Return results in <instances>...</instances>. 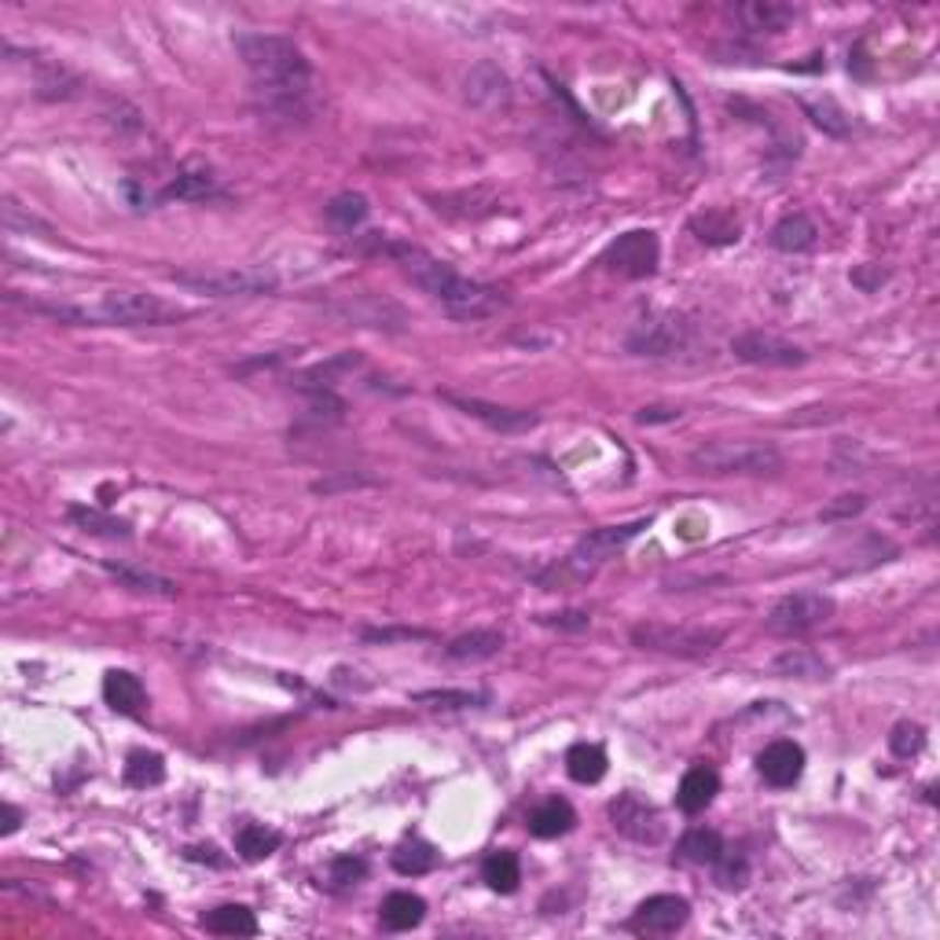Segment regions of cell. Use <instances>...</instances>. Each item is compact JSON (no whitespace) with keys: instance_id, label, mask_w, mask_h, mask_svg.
<instances>
[{"instance_id":"cell-38","label":"cell","mask_w":940,"mask_h":940,"mask_svg":"<svg viewBox=\"0 0 940 940\" xmlns=\"http://www.w3.org/2000/svg\"><path fill=\"white\" fill-rule=\"evenodd\" d=\"M412 702L415 706H434V709H470V706H485L489 695H474V691H415Z\"/></svg>"},{"instance_id":"cell-35","label":"cell","mask_w":940,"mask_h":940,"mask_svg":"<svg viewBox=\"0 0 940 940\" xmlns=\"http://www.w3.org/2000/svg\"><path fill=\"white\" fill-rule=\"evenodd\" d=\"M165 779V760L159 754H148V749H137L125 760V782L133 790H148V787H159Z\"/></svg>"},{"instance_id":"cell-17","label":"cell","mask_w":940,"mask_h":940,"mask_svg":"<svg viewBox=\"0 0 940 940\" xmlns=\"http://www.w3.org/2000/svg\"><path fill=\"white\" fill-rule=\"evenodd\" d=\"M103 702L122 717H140L144 706H148V691H144L140 676L125 673V668H111L103 676Z\"/></svg>"},{"instance_id":"cell-21","label":"cell","mask_w":940,"mask_h":940,"mask_svg":"<svg viewBox=\"0 0 940 940\" xmlns=\"http://www.w3.org/2000/svg\"><path fill=\"white\" fill-rule=\"evenodd\" d=\"M500 651H504V632H496V629L463 632V635H456V640H448L445 646V654L452 657V662H489V657H496Z\"/></svg>"},{"instance_id":"cell-22","label":"cell","mask_w":940,"mask_h":940,"mask_svg":"<svg viewBox=\"0 0 940 940\" xmlns=\"http://www.w3.org/2000/svg\"><path fill=\"white\" fill-rule=\"evenodd\" d=\"M165 198H184V203H198V198L217 195V176L206 162H184L176 170V181L162 192Z\"/></svg>"},{"instance_id":"cell-7","label":"cell","mask_w":940,"mask_h":940,"mask_svg":"<svg viewBox=\"0 0 940 940\" xmlns=\"http://www.w3.org/2000/svg\"><path fill=\"white\" fill-rule=\"evenodd\" d=\"M632 643L640 651L654 654H673V657H706L724 643L720 629H702V624H662V621H643L632 629Z\"/></svg>"},{"instance_id":"cell-29","label":"cell","mask_w":940,"mask_h":940,"mask_svg":"<svg viewBox=\"0 0 940 940\" xmlns=\"http://www.w3.org/2000/svg\"><path fill=\"white\" fill-rule=\"evenodd\" d=\"M279 845H284V834L273 830V827H261V823H247V827H239V834H236V852L243 856L247 863L268 860Z\"/></svg>"},{"instance_id":"cell-18","label":"cell","mask_w":940,"mask_h":940,"mask_svg":"<svg viewBox=\"0 0 940 940\" xmlns=\"http://www.w3.org/2000/svg\"><path fill=\"white\" fill-rule=\"evenodd\" d=\"M717 793H720V776H717V771L709 765H695L680 779L676 804H680V812H687V816H698V812H706L709 804L717 801Z\"/></svg>"},{"instance_id":"cell-19","label":"cell","mask_w":940,"mask_h":940,"mask_svg":"<svg viewBox=\"0 0 940 940\" xmlns=\"http://www.w3.org/2000/svg\"><path fill=\"white\" fill-rule=\"evenodd\" d=\"M735 12L746 23V30H757V34H782L798 19V8L787 4V0H746Z\"/></svg>"},{"instance_id":"cell-25","label":"cell","mask_w":940,"mask_h":940,"mask_svg":"<svg viewBox=\"0 0 940 940\" xmlns=\"http://www.w3.org/2000/svg\"><path fill=\"white\" fill-rule=\"evenodd\" d=\"M771 673L787 676V680H827L830 665L823 662L819 654L804 651V646H790V651H782L776 662H771Z\"/></svg>"},{"instance_id":"cell-33","label":"cell","mask_w":940,"mask_h":940,"mask_svg":"<svg viewBox=\"0 0 940 940\" xmlns=\"http://www.w3.org/2000/svg\"><path fill=\"white\" fill-rule=\"evenodd\" d=\"M482 879L489 882V890H496V893H515L518 882H521V863H518V856L507 852V849L493 852V856H489V860L482 863Z\"/></svg>"},{"instance_id":"cell-31","label":"cell","mask_w":940,"mask_h":940,"mask_svg":"<svg viewBox=\"0 0 940 940\" xmlns=\"http://www.w3.org/2000/svg\"><path fill=\"white\" fill-rule=\"evenodd\" d=\"M67 518L74 521L78 529L92 532V537H111V540H129L133 537V526L125 518H114V515H103L96 507H67Z\"/></svg>"},{"instance_id":"cell-1","label":"cell","mask_w":940,"mask_h":940,"mask_svg":"<svg viewBox=\"0 0 940 940\" xmlns=\"http://www.w3.org/2000/svg\"><path fill=\"white\" fill-rule=\"evenodd\" d=\"M232 45L254 78L261 111L279 114V118H306L312 100V62L301 45L284 34H261V30H243L232 37Z\"/></svg>"},{"instance_id":"cell-16","label":"cell","mask_w":940,"mask_h":940,"mask_svg":"<svg viewBox=\"0 0 940 940\" xmlns=\"http://www.w3.org/2000/svg\"><path fill=\"white\" fill-rule=\"evenodd\" d=\"M757 771L768 787L790 790L804 771V749L793 743V738H776V743H768L757 754Z\"/></svg>"},{"instance_id":"cell-8","label":"cell","mask_w":940,"mask_h":940,"mask_svg":"<svg viewBox=\"0 0 940 940\" xmlns=\"http://www.w3.org/2000/svg\"><path fill=\"white\" fill-rule=\"evenodd\" d=\"M834 618V599L823 592H793L782 595L776 607L768 610L765 629L776 635H809L823 629Z\"/></svg>"},{"instance_id":"cell-46","label":"cell","mask_w":940,"mask_h":940,"mask_svg":"<svg viewBox=\"0 0 940 940\" xmlns=\"http://www.w3.org/2000/svg\"><path fill=\"white\" fill-rule=\"evenodd\" d=\"M19 823H23V812H19L15 804H4V834H15Z\"/></svg>"},{"instance_id":"cell-5","label":"cell","mask_w":940,"mask_h":940,"mask_svg":"<svg viewBox=\"0 0 940 940\" xmlns=\"http://www.w3.org/2000/svg\"><path fill=\"white\" fill-rule=\"evenodd\" d=\"M691 467L709 478H765L782 470V452L765 442H706L691 452Z\"/></svg>"},{"instance_id":"cell-15","label":"cell","mask_w":940,"mask_h":940,"mask_svg":"<svg viewBox=\"0 0 940 940\" xmlns=\"http://www.w3.org/2000/svg\"><path fill=\"white\" fill-rule=\"evenodd\" d=\"M511 96H515V92H511V78L496 67V62H478V67L467 70V78H463V103L467 107L493 114V111H504L511 103Z\"/></svg>"},{"instance_id":"cell-43","label":"cell","mask_w":940,"mask_h":940,"mask_svg":"<svg viewBox=\"0 0 940 940\" xmlns=\"http://www.w3.org/2000/svg\"><path fill=\"white\" fill-rule=\"evenodd\" d=\"M863 507H867V496H860V493H856V496H838V500H834V504H827V507L819 511V518H823V521L856 518Z\"/></svg>"},{"instance_id":"cell-39","label":"cell","mask_w":940,"mask_h":940,"mask_svg":"<svg viewBox=\"0 0 940 940\" xmlns=\"http://www.w3.org/2000/svg\"><path fill=\"white\" fill-rule=\"evenodd\" d=\"M713 867H717V882L724 885V890H743L749 882V863H746V856H738V852L724 849V856H720Z\"/></svg>"},{"instance_id":"cell-12","label":"cell","mask_w":940,"mask_h":940,"mask_svg":"<svg viewBox=\"0 0 940 940\" xmlns=\"http://www.w3.org/2000/svg\"><path fill=\"white\" fill-rule=\"evenodd\" d=\"M691 918V904L684 896H673V893H657V896H646V901L635 907V915L629 918V929L640 937H673L680 933Z\"/></svg>"},{"instance_id":"cell-42","label":"cell","mask_w":940,"mask_h":940,"mask_svg":"<svg viewBox=\"0 0 940 940\" xmlns=\"http://www.w3.org/2000/svg\"><path fill=\"white\" fill-rule=\"evenodd\" d=\"M360 640L390 646V643H404V640H431V632L426 629H364Z\"/></svg>"},{"instance_id":"cell-3","label":"cell","mask_w":940,"mask_h":940,"mask_svg":"<svg viewBox=\"0 0 940 940\" xmlns=\"http://www.w3.org/2000/svg\"><path fill=\"white\" fill-rule=\"evenodd\" d=\"M45 312L74 323H103V328H165V323L192 317L187 309L162 301L159 295H144V290H107L92 309H45Z\"/></svg>"},{"instance_id":"cell-6","label":"cell","mask_w":940,"mask_h":940,"mask_svg":"<svg viewBox=\"0 0 940 940\" xmlns=\"http://www.w3.org/2000/svg\"><path fill=\"white\" fill-rule=\"evenodd\" d=\"M173 284L206 298H257L276 290V276L265 268H184L173 273Z\"/></svg>"},{"instance_id":"cell-34","label":"cell","mask_w":940,"mask_h":940,"mask_svg":"<svg viewBox=\"0 0 940 940\" xmlns=\"http://www.w3.org/2000/svg\"><path fill=\"white\" fill-rule=\"evenodd\" d=\"M368 214H371V206L360 192H342L328 203V221L334 228H342V232H353L357 225H364Z\"/></svg>"},{"instance_id":"cell-11","label":"cell","mask_w":940,"mask_h":940,"mask_svg":"<svg viewBox=\"0 0 940 940\" xmlns=\"http://www.w3.org/2000/svg\"><path fill=\"white\" fill-rule=\"evenodd\" d=\"M731 353L746 364H757V368H801L809 360V353L793 342L779 339L771 331H746L731 339Z\"/></svg>"},{"instance_id":"cell-32","label":"cell","mask_w":940,"mask_h":940,"mask_svg":"<svg viewBox=\"0 0 940 940\" xmlns=\"http://www.w3.org/2000/svg\"><path fill=\"white\" fill-rule=\"evenodd\" d=\"M103 570H107L118 584H125V588H133V592L159 595V599H173V595H176V584L165 581V577H154V573H144V570H133V566H118V562H103Z\"/></svg>"},{"instance_id":"cell-4","label":"cell","mask_w":940,"mask_h":940,"mask_svg":"<svg viewBox=\"0 0 940 940\" xmlns=\"http://www.w3.org/2000/svg\"><path fill=\"white\" fill-rule=\"evenodd\" d=\"M651 526L646 518H635V521H621V526H603V529H592L588 537L581 540L577 548L570 551L566 559L555 562L551 570L537 573V584H544L548 592H566V588H577V584L592 581L595 570L603 566L607 559H614L624 544H632L640 532Z\"/></svg>"},{"instance_id":"cell-10","label":"cell","mask_w":940,"mask_h":940,"mask_svg":"<svg viewBox=\"0 0 940 940\" xmlns=\"http://www.w3.org/2000/svg\"><path fill=\"white\" fill-rule=\"evenodd\" d=\"M610 823L621 838H629L635 845H657L665 834L662 812L646 798H640V793H618L610 801Z\"/></svg>"},{"instance_id":"cell-24","label":"cell","mask_w":940,"mask_h":940,"mask_svg":"<svg viewBox=\"0 0 940 940\" xmlns=\"http://www.w3.org/2000/svg\"><path fill=\"white\" fill-rule=\"evenodd\" d=\"M203 926H206V933H217V937H254L257 933V918L243 904L214 907V912L203 915Z\"/></svg>"},{"instance_id":"cell-45","label":"cell","mask_w":940,"mask_h":940,"mask_svg":"<svg viewBox=\"0 0 940 940\" xmlns=\"http://www.w3.org/2000/svg\"><path fill=\"white\" fill-rule=\"evenodd\" d=\"M676 409H643L640 412V423H673L676 420Z\"/></svg>"},{"instance_id":"cell-13","label":"cell","mask_w":940,"mask_h":940,"mask_svg":"<svg viewBox=\"0 0 940 940\" xmlns=\"http://www.w3.org/2000/svg\"><path fill=\"white\" fill-rule=\"evenodd\" d=\"M687 342H691V328L680 317H654L629 334V353L635 357H673Z\"/></svg>"},{"instance_id":"cell-41","label":"cell","mask_w":940,"mask_h":940,"mask_svg":"<svg viewBox=\"0 0 940 940\" xmlns=\"http://www.w3.org/2000/svg\"><path fill=\"white\" fill-rule=\"evenodd\" d=\"M364 874H368V863H364L360 856H339V860H331L334 885H357Z\"/></svg>"},{"instance_id":"cell-44","label":"cell","mask_w":940,"mask_h":940,"mask_svg":"<svg viewBox=\"0 0 940 940\" xmlns=\"http://www.w3.org/2000/svg\"><path fill=\"white\" fill-rule=\"evenodd\" d=\"M4 225H8V232H19V228H41V232H45V236L51 232V228H48L45 221H37L34 214H30V217L19 214V206L12 203V198H8V203H4Z\"/></svg>"},{"instance_id":"cell-14","label":"cell","mask_w":940,"mask_h":940,"mask_svg":"<svg viewBox=\"0 0 940 940\" xmlns=\"http://www.w3.org/2000/svg\"><path fill=\"white\" fill-rule=\"evenodd\" d=\"M442 401L452 404L470 420L485 423L489 431L496 434H521L529 426H537V412H521V409H504V404H489L482 397H463V393H452V390H442Z\"/></svg>"},{"instance_id":"cell-26","label":"cell","mask_w":940,"mask_h":940,"mask_svg":"<svg viewBox=\"0 0 940 940\" xmlns=\"http://www.w3.org/2000/svg\"><path fill=\"white\" fill-rule=\"evenodd\" d=\"M607 765H610L607 749L595 743H577V746H570V754H566V776L573 782H581V787H595V782L607 776Z\"/></svg>"},{"instance_id":"cell-36","label":"cell","mask_w":940,"mask_h":940,"mask_svg":"<svg viewBox=\"0 0 940 940\" xmlns=\"http://www.w3.org/2000/svg\"><path fill=\"white\" fill-rule=\"evenodd\" d=\"M691 228L698 232V239H702V243H738V232H743L735 217H727V214H706V217H695Z\"/></svg>"},{"instance_id":"cell-40","label":"cell","mask_w":940,"mask_h":940,"mask_svg":"<svg viewBox=\"0 0 940 940\" xmlns=\"http://www.w3.org/2000/svg\"><path fill=\"white\" fill-rule=\"evenodd\" d=\"M537 624L544 629H559V632H584L592 624V614L588 610H566V614H540Z\"/></svg>"},{"instance_id":"cell-27","label":"cell","mask_w":940,"mask_h":940,"mask_svg":"<svg viewBox=\"0 0 940 940\" xmlns=\"http://www.w3.org/2000/svg\"><path fill=\"white\" fill-rule=\"evenodd\" d=\"M573 823H577V812H573L570 801L562 798H551L544 804H537L529 816V830L537 834V838H559V834H570Z\"/></svg>"},{"instance_id":"cell-20","label":"cell","mask_w":940,"mask_h":940,"mask_svg":"<svg viewBox=\"0 0 940 940\" xmlns=\"http://www.w3.org/2000/svg\"><path fill=\"white\" fill-rule=\"evenodd\" d=\"M816 236H819V228L809 214H787L771 228V247H776L779 254H804V250L816 247Z\"/></svg>"},{"instance_id":"cell-2","label":"cell","mask_w":940,"mask_h":940,"mask_svg":"<svg viewBox=\"0 0 940 940\" xmlns=\"http://www.w3.org/2000/svg\"><path fill=\"white\" fill-rule=\"evenodd\" d=\"M379 250L386 257H393L401 265V273L412 279L423 295H431L437 306H442L448 317L459 320H482L493 317L507 306V295L493 284H482V279L459 276L452 265L437 261L434 254H426L423 247L412 243H379Z\"/></svg>"},{"instance_id":"cell-9","label":"cell","mask_w":940,"mask_h":940,"mask_svg":"<svg viewBox=\"0 0 940 940\" xmlns=\"http://www.w3.org/2000/svg\"><path fill=\"white\" fill-rule=\"evenodd\" d=\"M657 261H662V243L651 228H635V232H624L610 243L607 250V265L624 279H646L657 273Z\"/></svg>"},{"instance_id":"cell-23","label":"cell","mask_w":940,"mask_h":940,"mask_svg":"<svg viewBox=\"0 0 940 940\" xmlns=\"http://www.w3.org/2000/svg\"><path fill=\"white\" fill-rule=\"evenodd\" d=\"M379 915H382V926L386 929H393V933H404V929H415L426 918V901L423 896H415V893H404V890H397V893H390L382 901V907H379Z\"/></svg>"},{"instance_id":"cell-30","label":"cell","mask_w":940,"mask_h":940,"mask_svg":"<svg viewBox=\"0 0 940 940\" xmlns=\"http://www.w3.org/2000/svg\"><path fill=\"white\" fill-rule=\"evenodd\" d=\"M437 867V849L431 841H401L393 849V871L404 874V879H420V874H431Z\"/></svg>"},{"instance_id":"cell-37","label":"cell","mask_w":940,"mask_h":940,"mask_svg":"<svg viewBox=\"0 0 940 940\" xmlns=\"http://www.w3.org/2000/svg\"><path fill=\"white\" fill-rule=\"evenodd\" d=\"M890 749H893V757H901V760L918 757L926 749V727L915 724V720H901V724L890 731Z\"/></svg>"},{"instance_id":"cell-28","label":"cell","mask_w":940,"mask_h":940,"mask_svg":"<svg viewBox=\"0 0 940 940\" xmlns=\"http://www.w3.org/2000/svg\"><path fill=\"white\" fill-rule=\"evenodd\" d=\"M724 838H720L717 830H709V827H695V830H687L684 838H680V845H676V852H680V860H687V863H698V867H713L720 856H724Z\"/></svg>"}]
</instances>
